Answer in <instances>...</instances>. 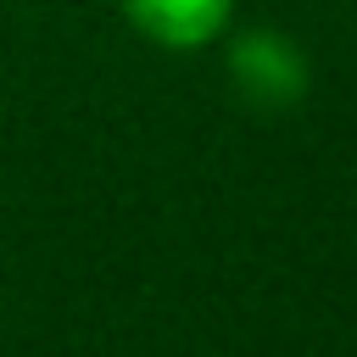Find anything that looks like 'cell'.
Instances as JSON below:
<instances>
[{
	"mask_svg": "<svg viewBox=\"0 0 357 357\" xmlns=\"http://www.w3.org/2000/svg\"><path fill=\"white\" fill-rule=\"evenodd\" d=\"M229 73H234L240 95L251 106H268V112L296 106L301 89H307V61L284 33H245L229 50Z\"/></svg>",
	"mask_w": 357,
	"mask_h": 357,
	"instance_id": "1",
	"label": "cell"
},
{
	"mask_svg": "<svg viewBox=\"0 0 357 357\" xmlns=\"http://www.w3.org/2000/svg\"><path fill=\"white\" fill-rule=\"evenodd\" d=\"M123 11L145 39L167 50H195L229 22V0H123Z\"/></svg>",
	"mask_w": 357,
	"mask_h": 357,
	"instance_id": "2",
	"label": "cell"
}]
</instances>
